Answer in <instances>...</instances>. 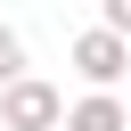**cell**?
Wrapping results in <instances>:
<instances>
[{"label":"cell","mask_w":131,"mask_h":131,"mask_svg":"<svg viewBox=\"0 0 131 131\" xmlns=\"http://www.w3.org/2000/svg\"><path fill=\"white\" fill-rule=\"evenodd\" d=\"M115 123H123V115H115V106H106V98H98V106H82V115H74V131H115Z\"/></svg>","instance_id":"cell-3"},{"label":"cell","mask_w":131,"mask_h":131,"mask_svg":"<svg viewBox=\"0 0 131 131\" xmlns=\"http://www.w3.org/2000/svg\"><path fill=\"white\" fill-rule=\"evenodd\" d=\"M115 57H123V49H115L106 33H90V41H82V66H90V74H115Z\"/></svg>","instance_id":"cell-2"},{"label":"cell","mask_w":131,"mask_h":131,"mask_svg":"<svg viewBox=\"0 0 131 131\" xmlns=\"http://www.w3.org/2000/svg\"><path fill=\"white\" fill-rule=\"evenodd\" d=\"M8 66H16V41H8V33H0V74H8Z\"/></svg>","instance_id":"cell-4"},{"label":"cell","mask_w":131,"mask_h":131,"mask_svg":"<svg viewBox=\"0 0 131 131\" xmlns=\"http://www.w3.org/2000/svg\"><path fill=\"white\" fill-rule=\"evenodd\" d=\"M8 115H16V123H49V90H33V82H25V90L8 98Z\"/></svg>","instance_id":"cell-1"},{"label":"cell","mask_w":131,"mask_h":131,"mask_svg":"<svg viewBox=\"0 0 131 131\" xmlns=\"http://www.w3.org/2000/svg\"><path fill=\"white\" fill-rule=\"evenodd\" d=\"M115 25H131V0H115Z\"/></svg>","instance_id":"cell-5"}]
</instances>
